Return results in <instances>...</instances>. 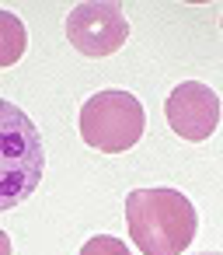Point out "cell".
Listing matches in <instances>:
<instances>
[{
	"label": "cell",
	"mask_w": 223,
	"mask_h": 255,
	"mask_svg": "<svg viewBox=\"0 0 223 255\" xmlns=\"http://www.w3.org/2000/svg\"><path fill=\"white\" fill-rule=\"evenodd\" d=\"M46 171V147L39 126L18 105L0 98V213L25 203Z\"/></svg>",
	"instance_id": "cell-2"
},
{
	"label": "cell",
	"mask_w": 223,
	"mask_h": 255,
	"mask_svg": "<svg viewBox=\"0 0 223 255\" xmlns=\"http://www.w3.org/2000/svg\"><path fill=\"white\" fill-rule=\"evenodd\" d=\"M147 129V112L129 91H98L80 109V136L87 147L101 154H122L140 143Z\"/></svg>",
	"instance_id": "cell-3"
},
{
	"label": "cell",
	"mask_w": 223,
	"mask_h": 255,
	"mask_svg": "<svg viewBox=\"0 0 223 255\" xmlns=\"http://www.w3.org/2000/svg\"><path fill=\"white\" fill-rule=\"evenodd\" d=\"M0 255H14V248H11V238H7V231H0Z\"/></svg>",
	"instance_id": "cell-8"
},
{
	"label": "cell",
	"mask_w": 223,
	"mask_h": 255,
	"mask_svg": "<svg viewBox=\"0 0 223 255\" xmlns=\"http://www.w3.org/2000/svg\"><path fill=\"white\" fill-rule=\"evenodd\" d=\"M164 116H167V126L188 140V143H202L216 133L220 126V95L202 84V81H181L167 102H164Z\"/></svg>",
	"instance_id": "cell-5"
},
{
	"label": "cell",
	"mask_w": 223,
	"mask_h": 255,
	"mask_svg": "<svg viewBox=\"0 0 223 255\" xmlns=\"http://www.w3.org/2000/svg\"><path fill=\"white\" fill-rule=\"evenodd\" d=\"M126 39H129V21L122 14V4L91 0V4H77L67 14V42L87 60H105L119 53Z\"/></svg>",
	"instance_id": "cell-4"
},
{
	"label": "cell",
	"mask_w": 223,
	"mask_h": 255,
	"mask_svg": "<svg viewBox=\"0 0 223 255\" xmlns=\"http://www.w3.org/2000/svg\"><path fill=\"white\" fill-rule=\"evenodd\" d=\"M80 255H133V252H129V245L119 241L115 234H94V238L84 241Z\"/></svg>",
	"instance_id": "cell-7"
},
{
	"label": "cell",
	"mask_w": 223,
	"mask_h": 255,
	"mask_svg": "<svg viewBox=\"0 0 223 255\" xmlns=\"http://www.w3.org/2000/svg\"><path fill=\"white\" fill-rule=\"evenodd\" d=\"M28 49V32H25V21L11 11H0V70L4 67H14Z\"/></svg>",
	"instance_id": "cell-6"
},
{
	"label": "cell",
	"mask_w": 223,
	"mask_h": 255,
	"mask_svg": "<svg viewBox=\"0 0 223 255\" xmlns=\"http://www.w3.org/2000/svg\"><path fill=\"white\" fill-rule=\"evenodd\" d=\"M126 227L143 255H181L195 241L199 213L178 189H133L126 196Z\"/></svg>",
	"instance_id": "cell-1"
}]
</instances>
